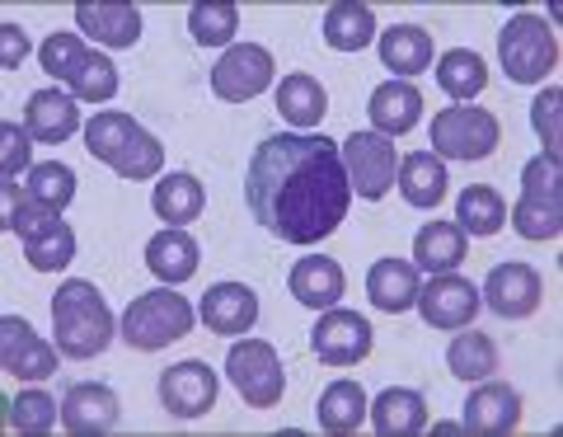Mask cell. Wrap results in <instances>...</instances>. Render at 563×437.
I'll return each mask as SVG.
<instances>
[{
  "label": "cell",
  "mask_w": 563,
  "mask_h": 437,
  "mask_svg": "<svg viewBox=\"0 0 563 437\" xmlns=\"http://www.w3.org/2000/svg\"><path fill=\"white\" fill-rule=\"evenodd\" d=\"M244 198L263 231L287 244L333 236L352 207L339 142L324 132H282L258 142L244 170Z\"/></svg>",
  "instance_id": "1"
},
{
  "label": "cell",
  "mask_w": 563,
  "mask_h": 437,
  "mask_svg": "<svg viewBox=\"0 0 563 437\" xmlns=\"http://www.w3.org/2000/svg\"><path fill=\"white\" fill-rule=\"evenodd\" d=\"M85 151L109 165L118 179H132V184L155 179L165 170V146L122 109H99L85 122Z\"/></svg>",
  "instance_id": "2"
},
{
  "label": "cell",
  "mask_w": 563,
  "mask_h": 437,
  "mask_svg": "<svg viewBox=\"0 0 563 437\" xmlns=\"http://www.w3.org/2000/svg\"><path fill=\"white\" fill-rule=\"evenodd\" d=\"M113 310L103 302V292L85 277H70L52 296V335H57L62 358H99L103 348L113 343Z\"/></svg>",
  "instance_id": "3"
},
{
  "label": "cell",
  "mask_w": 563,
  "mask_h": 437,
  "mask_svg": "<svg viewBox=\"0 0 563 437\" xmlns=\"http://www.w3.org/2000/svg\"><path fill=\"white\" fill-rule=\"evenodd\" d=\"M38 62L52 80H62L85 103H109L118 95V66L103 52H95L80 33H47L38 47Z\"/></svg>",
  "instance_id": "4"
},
{
  "label": "cell",
  "mask_w": 563,
  "mask_h": 437,
  "mask_svg": "<svg viewBox=\"0 0 563 437\" xmlns=\"http://www.w3.org/2000/svg\"><path fill=\"white\" fill-rule=\"evenodd\" d=\"M192 320H198V310L188 306V296H179L174 287H155L128 302L118 339L128 348H141V353H161L174 339L192 335Z\"/></svg>",
  "instance_id": "5"
},
{
  "label": "cell",
  "mask_w": 563,
  "mask_h": 437,
  "mask_svg": "<svg viewBox=\"0 0 563 437\" xmlns=\"http://www.w3.org/2000/svg\"><path fill=\"white\" fill-rule=\"evenodd\" d=\"M498 57L517 85H540L559 66V33L540 14H517L498 33Z\"/></svg>",
  "instance_id": "6"
},
{
  "label": "cell",
  "mask_w": 563,
  "mask_h": 437,
  "mask_svg": "<svg viewBox=\"0 0 563 437\" xmlns=\"http://www.w3.org/2000/svg\"><path fill=\"white\" fill-rule=\"evenodd\" d=\"M225 376L240 391L244 405L254 409H273L282 405V391H287V367H282L277 348L268 339H240L225 353Z\"/></svg>",
  "instance_id": "7"
},
{
  "label": "cell",
  "mask_w": 563,
  "mask_h": 437,
  "mask_svg": "<svg viewBox=\"0 0 563 437\" xmlns=\"http://www.w3.org/2000/svg\"><path fill=\"white\" fill-rule=\"evenodd\" d=\"M503 142V122L488 109H470V103H455L432 118V155H446V161H488Z\"/></svg>",
  "instance_id": "8"
},
{
  "label": "cell",
  "mask_w": 563,
  "mask_h": 437,
  "mask_svg": "<svg viewBox=\"0 0 563 437\" xmlns=\"http://www.w3.org/2000/svg\"><path fill=\"white\" fill-rule=\"evenodd\" d=\"M339 151H343V170H347V184H352V194H357V198L380 203L395 188L399 155H395L390 136H380V132H352L347 142H339Z\"/></svg>",
  "instance_id": "9"
},
{
  "label": "cell",
  "mask_w": 563,
  "mask_h": 437,
  "mask_svg": "<svg viewBox=\"0 0 563 437\" xmlns=\"http://www.w3.org/2000/svg\"><path fill=\"white\" fill-rule=\"evenodd\" d=\"M273 52L258 47V43H235L221 52V62L211 66V95L225 99V103H250L273 85Z\"/></svg>",
  "instance_id": "10"
},
{
  "label": "cell",
  "mask_w": 563,
  "mask_h": 437,
  "mask_svg": "<svg viewBox=\"0 0 563 437\" xmlns=\"http://www.w3.org/2000/svg\"><path fill=\"white\" fill-rule=\"evenodd\" d=\"M310 348H314V358L329 367H357L372 353V325H366V316H357V310L329 306L320 325L310 329Z\"/></svg>",
  "instance_id": "11"
},
{
  "label": "cell",
  "mask_w": 563,
  "mask_h": 437,
  "mask_svg": "<svg viewBox=\"0 0 563 437\" xmlns=\"http://www.w3.org/2000/svg\"><path fill=\"white\" fill-rule=\"evenodd\" d=\"M418 316L428 320L432 329H465L479 316V287L470 277H455V273H432L428 287H418Z\"/></svg>",
  "instance_id": "12"
},
{
  "label": "cell",
  "mask_w": 563,
  "mask_h": 437,
  "mask_svg": "<svg viewBox=\"0 0 563 437\" xmlns=\"http://www.w3.org/2000/svg\"><path fill=\"white\" fill-rule=\"evenodd\" d=\"M57 343H47L43 335H33V325L20 316H5L0 320V367L14 376V381H47L57 372Z\"/></svg>",
  "instance_id": "13"
},
{
  "label": "cell",
  "mask_w": 563,
  "mask_h": 437,
  "mask_svg": "<svg viewBox=\"0 0 563 437\" xmlns=\"http://www.w3.org/2000/svg\"><path fill=\"white\" fill-rule=\"evenodd\" d=\"M540 296H544V283L531 264H498L488 269L484 287H479V302L503 320H526L540 310Z\"/></svg>",
  "instance_id": "14"
},
{
  "label": "cell",
  "mask_w": 563,
  "mask_h": 437,
  "mask_svg": "<svg viewBox=\"0 0 563 437\" xmlns=\"http://www.w3.org/2000/svg\"><path fill=\"white\" fill-rule=\"evenodd\" d=\"M461 428L474 437H507L521 428V391L507 381H479L474 395L465 400Z\"/></svg>",
  "instance_id": "15"
},
{
  "label": "cell",
  "mask_w": 563,
  "mask_h": 437,
  "mask_svg": "<svg viewBox=\"0 0 563 437\" xmlns=\"http://www.w3.org/2000/svg\"><path fill=\"white\" fill-rule=\"evenodd\" d=\"M161 405L174 418H202L207 409H217V372L198 358L174 362L169 372H161Z\"/></svg>",
  "instance_id": "16"
},
{
  "label": "cell",
  "mask_w": 563,
  "mask_h": 437,
  "mask_svg": "<svg viewBox=\"0 0 563 437\" xmlns=\"http://www.w3.org/2000/svg\"><path fill=\"white\" fill-rule=\"evenodd\" d=\"M118 418H122V405H118L113 386H103V381H76V386L62 395V428L76 437L113 433Z\"/></svg>",
  "instance_id": "17"
},
{
  "label": "cell",
  "mask_w": 563,
  "mask_h": 437,
  "mask_svg": "<svg viewBox=\"0 0 563 437\" xmlns=\"http://www.w3.org/2000/svg\"><path fill=\"white\" fill-rule=\"evenodd\" d=\"M24 128L33 142L43 146H62L70 136L80 132V109H76V95L70 90H33L29 103H24Z\"/></svg>",
  "instance_id": "18"
},
{
  "label": "cell",
  "mask_w": 563,
  "mask_h": 437,
  "mask_svg": "<svg viewBox=\"0 0 563 437\" xmlns=\"http://www.w3.org/2000/svg\"><path fill=\"white\" fill-rule=\"evenodd\" d=\"M198 316H202V325L211 329V335L240 339V335H250L254 320H258V296L244 283H217V287H207Z\"/></svg>",
  "instance_id": "19"
},
{
  "label": "cell",
  "mask_w": 563,
  "mask_h": 437,
  "mask_svg": "<svg viewBox=\"0 0 563 437\" xmlns=\"http://www.w3.org/2000/svg\"><path fill=\"white\" fill-rule=\"evenodd\" d=\"M76 24L85 39H95L103 47H136V39H141V10L113 6V0H80Z\"/></svg>",
  "instance_id": "20"
},
{
  "label": "cell",
  "mask_w": 563,
  "mask_h": 437,
  "mask_svg": "<svg viewBox=\"0 0 563 437\" xmlns=\"http://www.w3.org/2000/svg\"><path fill=\"white\" fill-rule=\"evenodd\" d=\"M198 259H202V250H198V240H192L184 226H165V231H155L146 240V269L169 287L188 283V277L198 273Z\"/></svg>",
  "instance_id": "21"
},
{
  "label": "cell",
  "mask_w": 563,
  "mask_h": 437,
  "mask_svg": "<svg viewBox=\"0 0 563 437\" xmlns=\"http://www.w3.org/2000/svg\"><path fill=\"white\" fill-rule=\"evenodd\" d=\"M366 113H372L376 132L395 142V136L418 128L422 95H418V85H409V80H385V85H376V90H372V99H366Z\"/></svg>",
  "instance_id": "22"
},
{
  "label": "cell",
  "mask_w": 563,
  "mask_h": 437,
  "mask_svg": "<svg viewBox=\"0 0 563 437\" xmlns=\"http://www.w3.org/2000/svg\"><path fill=\"white\" fill-rule=\"evenodd\" d=\"M70 198H76V170L62 161H43L24 174V184H5V203H33V207L66 212Z\"/></svg>",
  "instance_id": "23"
},
{
  "label": "cell",
  "mask_w": 563,
  "mask_h": 437,
  "mask_svg": "<svg viewBox=\"0 0 563 437\" xmlns=\"http://www.w3.org/2000/svg\"><path fill=\"white\" fill-rule=\"evenodd\" d=\"M366 418H372V428L380 437H413L428 428V400H422L418 391L409 386H390V391H380L372 400V409H366Z\"/></svg>",
  "instance_id": "24"
},
{
  "label": "cell",
  "mask_w": 563,
  "mask_h": 437,
  "mask_svg": "<svg viewBox=\"0 0 563 437\" xmlns=\"http://www.w3.org/2000/svg\"><path fill=\"white\" fill-rule=\"evenodd\" d=\"M287 287H291V296H296L301 306L329 310V306H339V296L347 292V277H343V269H339V259L310 254V259H301V264L291 269Z\"/></svg>",
  "instance_id": "25"
},
{
  "label": "cell",
  "mask_w": 563,
  "mask_h": 437,
  "mask_svg": "<svg viewBox=\"0 0 563 437\" xmlns=\"http://www.w3.org/2000/svg\"><path fill=\"white\" fill-rule=\"evenodd\" d=\"M418 269L413 259H376L372 273H366V296H372V306L385 310V316H399V310H409L418 302Z\"/></svg>",
  "instance_id": "26"
},
{
  "label": "cell",
  "mask_w": 563,
  "mask_h": 437,
  "mask_svg": "<svg viewBox=\"0 0 563 437\" xmlns=\"http://www.w3.org/2000/svg\"><path fill=\"white\" fill-rule=\"evenodd\" d=\"M395 184H399V194L409 207H422V212H432L437 203L446 198V165H442V155H432V151H418V155H404L399 161V174H395Z\"/></svg>",
  "instance_id": "27"
},
{
  "label": "cell",
  "mask_w": 563,
  "mask_h": 437,
  "mask_svg": "<svg viewBox=\"0 0 563 437\" xmlns=\"http://www.w3.org/2000/svg\"><path fill=\"white\" fill-rule=\"evenodd\" d=\"M465 244H470V236L455 221H428L413 236V269H422V273H455L465 264Z\"/></svg>",
  "instance_id": "28"
},
{
  "label": "cell",
  "mask_w": 563,
  "mask_h": 437,
  "mask_svg": "<svg viewBox=\"0 0 563 437\" xmlns=\"http://www.w3.org/2000/svg\"><path fill=\"white\" fill-rule=\"evenodd\" d=\"M380 62L390 66L399 80H409L432 66V33L418 24H395L380 33Z\"/></svg>",
  "instance_id": "29"
},
{
  "label": "cell",
  "mask_w": 563,
  "mask_h": 437,
  "mask_svg": "<svg viewBox=\"0 0 563 437\" xmlns=\"http://www.w3.org/2000/svg\"><path fill=\"white\" fill-rule=\"evenodd\" d=\"M277 113L287 118L291 128H301V132L320 128L324 113H329V95H324V85L314 80V76H306V72L287 76V80L277 85Z\"/></svg>",
  "instance_id": "30"
},
{
  "label": "cell",
  "mask_w": 563,
  "mask_h": 437,
  "mask_svg": "<svg viewBox=\"0 0 563 437\" xmlns=\"http://www.w3.org/2000/svg\"><path fill=\"white\" fill-rule=\"evenodd\" d=\"M366 409H372V400H366V391L357 386V381H333V386H324L320 405H314V414H320V428L324 433H357L366 424Z\"/></svg>",
  "instance_id": "31"
},
{
  "label": "cell",
  "mask_w": 563,
  "mask_h": 437,
  "mask_svg": "<svg viewBox=\"0 0 563 437\" xmlns=\"http://www.w3.org/2000/svg\"><path fill=\"white\" fill-rule=\"evenodd\" d=\"M151 207H155V217H161V221H169V226H188V221H198V217H202L207 188L192 179V174H165V179L155 184V194H151Z\"/></svg>",
  "instance_id": "32"
},
{
  "label": "cell",
  "mask_w": 563,
  "mask_h": 437,
  "mask_svg": "<svg viewBox=\"0 0 563 437\" xmlns=\"http://www.w3.org/2000/svg\"><path fill=\"white\" fill-rule=\"evenodd\" d=\"M376 39V14L372 6H357V0H339L324 14V43L333 52H362Z\"/></svg>",
  "instance_id": "33"
},
{
  "label": "cell",
  "mask_w": 563,
  "mask_h": 437,
  "mask_svg": "<svg viewBox=\"0 0 563 437\" xmlns=\"http://www.w3.org/2000/svg\"><path fill=\"white\" fill-rule=\"evenodd\" d=\"M437 85L455 99V103H470L474 95H484V85H488V66L479 52H470V47H451L442 52V62H437Z\"/></svg>",
  "instance_id": "34"
},
{
  "label": "cell",
  "mask_w": 563,
  "mask_h": 437,
  "mask_svg": "<svg viewBox=\"0 0 563 437\" xmlns=\"http://www.w3.org/2000/svg\"><path fill=\"white\" fill-rule=\"evenodd\" d=\"M503 221H507V203L498 188H488V184H470L461 203H455V226H461L465 236H498Z\"/></svg>",
  "instance_id": "35"
},
{
  "label": "cell",
  "mask_w": 563,
  "mask_h": 437,
  "mask_svg": "<svg viewBox=\"0 0 563 437\" xmlns=\"http://www.w3.org/2000/svg\"><path fill=\"white\" fill-rule=\"evenodd\" d=\"M446 367H451V376H461V381H488L498 372V343L465 325V335H455L446 348Z\"/></svg>",
  "instance_id": "36"
},
{
  "label": "cell",
  "mask_w": 563,
  "mask_h": 437,
  "mask_svg": "<svg viewBox=\"0 0 563 437\" xmlns=\"http://www.w3.org/2000/svg\"><path fill=\"white\" fill-rule=\"evenodd\" d=\"M188 33L202 47H225L240 33V10L235 0H198L188 10Z\"/></svg>",
  "instance_id": "37"
},
{
  "label": "cell",
  "mask_w": 563,
  "mask_h": 437,
  "mask_svg": "<svg viewBox=\"0 0 563 437\" xmlns=\"http://www.w3.org/2000/svg\"><path fill=\"white\" fill-rule=\"evenodd\" d=\"M20 244H24V259H29L33 273H57V269H66L70 259H76V231H70L66 221L47 226V231L29 236V240H20Z\"/></svg>",
  "instance_id": "38"
},
{
  "label": "cell",
  "mask_w": 563,
  "mask_h": 437,
  "mask_svg": "<svg viewBox=\"0 0 563 437\" xmlns=\"http://www.w3.org/2000/svg\"><path fill=\"white\" fill-rule=\"evenodd\" d=\"M5 409H10V414H5V424L20 433V437L52 433V428H57V418H62V405H57V400H52L47 391H20Z\"/></svg>",
  "instance_id": "39"
},
{
  "label": "cell",
  "mask_w": 563,
  "mask_h": 437,
  "mask_svg": "<svg viewBox=\"0 0 563 437\" xmlns=\"http://www.w3.org/2000/svg\"><path fill=\"white\" fill-rule=\"evenodd\" d=\"M559 109H563V90H559V85H544V95H540V99L531 103V122H536V132H540V142H544V155H550V161H559V155H563Z\"/></svg>",
  "instance_id": "40"
},
{
  "label": "cell",
  "mask_w": 563,
  "mask_h": 437,
  "mask_svg": "<svg viewBox=\"0 0 563 437\" xmlns=\"http://www.w3.org/2000/svg\"><path fill=\"white\" fill-rule=\"evenodd\" d=\"M29 142H33L29 128H20V122H0V174H5V184H20V170H33Z\"/></svg>",
  "instance_id": "41"
},
{
  "label": "cell",
  "mask_w": 563,
  "mask_h": 437,
  "mask_svg": "<svg viewBox=\"0 0 563 437\" xmlns=\"http://www.w3.org/2000/svg\"><path fill=\"white\" fill-rule=\"evenodd\" d=\"M29 57V39L20 24H0V66L5 72H20V62Z\"/></svg>",
  "instance_id": "42"
}]
</instances>
